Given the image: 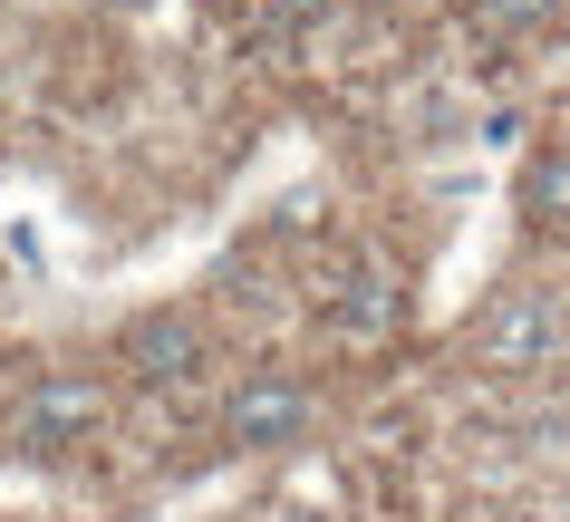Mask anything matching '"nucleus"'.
<instances>
[{
	"instance_id": "7ed1b4c3",
	"label": "nucleus",
	"mask_w": 570,
	"mask_h": 522,
	"mask_svg": "<svg viewBox=\"0 0 570 522\" xmlns=\"http://www.w3.org/2000/svg\"><path fill=\"white\" fill-rule=\"evenodd\" d=\"M117 358L146 377V387H194L213 348H204V319H194V309H136L126 338H117Z\"/></svg>"
},
{
	"instance_id": "0eeeda50",
	"label": "nucleus",
	"mask_w": 570,
	"mask_h": 522,
	"mask_svg": "<svg viewBox=\"0 0 570 522\" xmlns=\"http://www.w3.org/2000/svg\"><path fill=\"white\" fill-rule=\"evenodd\" d=\"M474 10L493 20V30H541V20H551L561 0H474Z\"/></svg>"
},
{
	"instance_id": "20e7f679",
	"label": "nucleus",
	"mask_w": 570,
	"mask_h": 522,
	"mask_svg": "<svg viewBox=\"0 0 570 522\" xmlns=\"http://www.w3.org/2000/svg\"><path fill=\"white\" fill-rule=\"evenodd\" d=\"M483 358L493 368H561L570 358V309L551 290H512L493 319H483Z\"/></svg>"
},
{
	"instance_id": "423d86ee",
	"label": "nucleus",
	"mask_w": 570,
	"mask_h": 522,
	"mask_svg": "<svg viewBox=\"0 0 570 522\" xmlns=\"http://www.w3.org/2000/svg\"><path fill=\"white\" fill-rule=\"evenodd\" d=\"M522 214L532 223H570V136L532 146V165H522Z\"/></svg>"
},
{
	"instance_id": "6e6552de",
	"label": "nucleus",
	"mask_w": 570,
	"mask_h": 522,
	"mask_svg": "<svg viewBox=\"0 0 570 522\" xmlns=\"http://www.w3.org/2000/svg\"><path fill=\"white\" fill-rule=\"evenodd\" d=\"M97 10H146V0H97Z\"/></svg>"
},
{
	"instance_id": "f257e3e1",
	"label": "nucleus",
	"mask_w": 570,
	"mask_h": 522,
	"mask_svg": "<svg viewBox=\"0 0 570 522\" xmlns=\"http://www.w3.org/2000/svg\"><path fill=\"white\" fill-rule=\"evenodd\" d=\"M309 426H320V387L301 368H242L223 397V435L242 455H291V445H309Z\"/></svg>"
},
{
	"instance_id": "f03ea898",
	"label": "nucleus",
	"mask_w": 570,
	"mask_h": 522,
	"mask_svg": "<svg viewBox=\"0 0 570 522\" xmlns=\"http://www.w3.org/2000/svg\"><path fill=\"white\" fill-rule=\"evenodd\" d=\"M97 426H107V387H97V368H39L30 397H20V416H10V445H20L30 464H59V455H78Z\"/></svg>"
},
{
	"instance_id": "39448f33",
	"label": "nucleus",
	"mask_w": 570,
	"mask_h": 522,
	"mask_svg": "<svg viewBox=\"0 0 570 522\" xmlns=\"http://www.w3.org/2000/svg\"><path fill=\"white\" fill-rule=\"evenodd\" d=\"M320 329L330 338H348V348H377V338H396L406 329V290H396L377 262H348V272L320 290Z\"/></svg>"
}]
</instances>
